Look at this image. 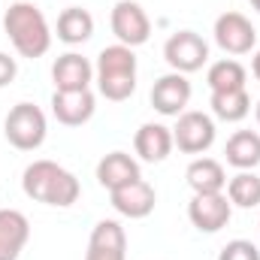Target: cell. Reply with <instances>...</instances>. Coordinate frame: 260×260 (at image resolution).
<instances>
[{"label": "cell", "instance_id": "cell-1", "mask_svg": "<svg viewBox=\"0 0 260 260\" xmlns=\"http://www.w3.org/2000/svg\"><path fill=\"white\" fill-rule=\"evenodd\" d=\"M21 188L24 194L37 203H46V206H58L67 209L79 200V179L64 170L61 164L55 160H34L27 170H24V179H21Z\"/></svg>", "mask_w": 260, "mask_h": 260}, {"label": "cell", "instance_id": "cell-2", "mask_svg": "<svg viewBox=\"0 0 260 260\" xmlns=\"http://www.w3.org/2000/svg\"><path fill=\"white\" fill-rule=\"evenodd\" d=\"M3 30L9 37V43L15 46V52L21 58H43L52 46V30L46 15L40 12V6L34 3H12L3 15Z\"/></svg>", "mask_w": 260, "mask_h": 260}, {"label": "cell", "instance_id": "cell-3", "mask_svg": "<svg viewBox=\"0 0 260 260\" xmlns=\"http://www.w3.org/2000/svg\"><path fill=\"white\" fill-rule=\"evenodd\" d=\"M97 88L106 100L121 103L136 91V55L130 46H106L97 55Z\"/></svg>", "mask_w": 260, "mask_h": 260}, {"label": "cell", "instance_id": "cell-4", "mask_svg": "<svg viewBox=\"0 0 260 260\" xmlns=\"http://www.w3.org/2000/svg\"><path fill=\"white\" fill-rule=\"evenodd\" d=\"M46 115L40 106L34 103H15L6 115L3 133L9 139V145H15L18 151H34L46 142Z\"/></svg>", "mask_w": 260, "mask_h": 260}, {"label": "cell", "instance_id": "cell-5", "mask_svg": "<svg viewBox=\"0 0 260 260\" xmlns=\"http://www.w3.org/2000/svg\"><path fill=\"white\" fill-rule=\"evenodd\" d=\"M164 58L173 67V73H197L200 67L209 61V46L206 40L194 30H179L167 40Z\"/></svg>", "mask_w": 260, "mask_h": 260}, {"label": "cell", "instance_id": "cell-6", "mask_svg": "<svg viewBox=\"0 0 260 260\" xmlns=\"http://www.w3.org/2000/svg\"><path fill=\"white\" fill-rule=\"evenodd\" d=\"M215 142V121L206 112H182L173 127V145L185 154H203Z\"/></svg>", "mask_w": 260, "mask_h": 260}, {"label": "cell", "instance_id": "cell-7", "mask_svg": "<svg viewBox=\"0 0 260 260\" xmlns=\"http://www.w3.org/2000/svg\"><path fill=\"white\" fill-rule=\"evenodd\" d=\"M215 43L227 55H248L257 43V30L242 12H224L215 18Z\"/></svg>", "mask_w": 260, "mask_h": 260}, {"label": "cell", "instance_id": "cell-8", "mask_svg": "<svg viewBox=\"0 0 260 260\" xmlns=\"http://www.w3.org/2000/svg\"><path fill=\"white\" fill-rule=\"evenodd\" d=\"M112 34L118 37L121 46H130V49L148 43L151 21H148L145 9L139 3H133V0H118L115 9H112Z\"/></svg>", "mask_w": 260, "mask_h": 260}, {"label": "cell", "instance_id": "cell-9", "mask_svg": "<svg viewBox=\"0 0 260 260\" xmlns=\"http://www.w3.org/2000/svg\"><path fill=\"white\" fill-rule=\"evenodd\" d=\"M233 215V203L227 200V194H194V200L188 203V218L200 233H218L221 227H227Z\"/></svg>", "mask_w": 260, "mask_h": 260}, {"label": "cell", "instance_id": "cell-10", "mask_svg": "<svg viewBox=\"0 0 260 260\" xmlns=\"http://www.w3.org/2000/svg\"><path fill=\"white\" fill-rule=\"evenodd\" d=\"M191 100V82L185 79V73H167L154 82L151 88V106L160 115H182L185 106Z\"/></svg>", "mask_w": 260, "mask_h": 260}, {"label": "cell", "instance_id": "cell-11", "mask_svg": "<svg viewBox=\"0 0 260 260\" xmlns=\"http://www.w3.org/2000/svg\"><path fill=\"white\" fill-rule=\"evenodd\" d=\"M109 200H112V209L124 218H145L151 215L154 203H157V194L154 188L145 182V179H136L118 191H109Z\"/></svg>", "mask_w": 260, "mask_h": 260}, {"label": "cell", "instance_id": "cell-12", "mask_svg": "<svg viewBox=\"0 0 260 260\" xmlns=\"http://www.w3.org/2000/svg\"><path fill=\"white\" fill-rule=\"evenodd\" d=\"M52 112L67 127H82L94 115V94H91V88H85V91H55Z\"/></svg>", "mask_w": 260, "mask_h": 260}, {"label": "cell", "instance_id": "cell-13", "mask_svg": "<svg viewBox=\"0 0 260 260\" xmlns=\"http://www.w3.org/2000/svg\"><path fill=\"white\" fill-rule=\"evenodd\" d=\"M52 79H55V91H85L94 79V67L88 58L67 52L61 55L52 67Z\"/></svg>", "mask_w": 260, "mask_h": 260}, {"label": "cell", "instance_id": "cell-14", "mask_svg": "<svg viewBox=\"0 0 260 260\" xmlns=\"http://www.w3.org/2000/svg\"><path fill=\"white\" fill-rule=\"evenodd\" d=\"M30 239V221L18 209H0V260H18Z\"/></svg>", "mask_w": 260, "mask_h": 260}, {"label": "cell", "instance_id": "cell-15", "mask_svg": "<svg viewBox=\"0 0 260 260\" xmlns=\"http://www.w3.org/2000/svg\"><path fill=\"white\" fill-rule=\"evenodd\" d=\"M133 148H136V154H139L142 160L160 164V160H167L170 151H173V130L164 127V124L148 121V124H142V127L136 130Z\"/></svg>", "mask_w": 260, "mask_h": 260}, {"label": "cell", "instance_id": "cell-16", "mask_svg": "<svg viewBox=\"0 0 260 260\" xmlns=\"http://www.w3.org/2000/svg\"><path fill=\"white\" fill-rule=\"evenodd\" d=\"M136 179H142L139 176V164L124 151H112V154H106L97 164V182L106 191H118V188H124V185L136 182Z\"/></svg>", "mask_w": 260, "mask_h": 260}, {"label": "cell", "instance_id": "cell-17", "mask_svg": "<svg viewBox=\"0 0 260 260\" xmlns=\"http://www.w3.org/2000/svg\"><path fill=\"white\" fill-rule=\"evenodd\" d=\"M194 194H221L227 188V173L215 157H197L185 173Z\"/></svg>", "mask_w": 260, "mask_h": 260}, {"label": "cell", "instance_id": "cell-18", "mask_svg": "<svg viewBox=\"0 0 260 260\" xmlns=\"http://www.w3.org/2000/svg\"><path fill=\"white\" fill-rule=\"evenodd\" d=\"M227 164L236 167V170H254L260 164V133L254 130H236L230 139H227Z\"/></svg>", "mask_w": 260, "mask_h": 260}, {"label": "cell", "instance_id": "cell-19", "mask_svg": "<svg viewBox=\"0 0 260 260\" xmlns=\"http://www.w3.org/2000/svg\"><path fill=\"white\" fill-rule=\"evenodd\" d=\"M94 34V18L88 9H79V6H67L64 12L58 15V40L67 46H79L85 40H91Z\"/></svg>", "mask_w": 260, "mask_h": 260}, {"label": "cell", "instance_id": "cell-20", "mask_svg": "<svg viewBox=\"0 0 260 260\" xmlns=\"http://www.w3.org/2000/svg\"><path fill=\"white\" fill-rule=\"evenodd\" d=\"M209 106H212L215 118L233 124V121H242V118L251 112V97H248L245 88H242V91H212Z\"/></svg>", "mask_w": 260, "mask_h": 260}, {"label": "cell", "instance_id": "cell-21", "mask_svg": "<svg viewBox=\"0 0 260 260\" xmlns=\"http://www.w3.org/2000/svg\"><path fill=\"white\" fill-rule=\"evenodd\" d=\"M245 79H248L245 67L239 64V61H233V58L215 61V64L209 67V73H206V82H209L212 91H242Z\"/></svg>", "mask_w": 260, "mask_h": 260}, {"label": "cell", "instance_id": "cell-22", "mask_svg": "<svg viewBox=\"0 0 260 260\" xmlns=\"http://www.w3.org/2000/svg\"><path fill=\"white\" fill-rule=\"evenodd\" d=\"M227 200L239 209H254L260 206V176L239 170L230 182H227Z\"/></svg>", "mask_w": 260, "mask_h": 260}, {"label": "cell", "instance_id": "cell-23", "mask_svg": "<svg viewBox=\"0 0 260 260\" xmlns=\"http://www.w3.org/2000/svg\"><path fill=\"white\" fill-rule=\"evenodd\" d=\"M218 260H260V251L254 248V242L248 239H233L221 248Z\"/></svg>", "mask_w": 260, "mask_h": 260}, {"label": "cell", "instance_id": "cell-24", "mask_svg": "<svg viewBox=\"0 0 260 260\" xmlns=\"http://www.w3.org/2000/svg\"><path fill=\"white\" fill-rule=\"evenodd\" d=\"M85 260H127V248H94V245H88Z\"/></svg>", "mask_w": 260, "mask_h": 260}, {"label": "cell", "instance_id": "cell-25", "mask_svg": "<svg viewBox=\"0 0 260 260\" xmlns=\"http://www.w3.org/2000/svg\"><path fill=\"white\" fill-rule=\"evenodd\" d=\"M15 73H18L15 58H9L6 52H0V88H3V85H9V82L15 79Z\"/></svg>", "mask_w": 260, "mask_h": 260}, {"label": "cell", "instance_id": "cell-26", "mask_svg": "<svg viewBox=\"0 0 260 260\" xmlns=\"http://www.w3.org/2000/svg\"><path fill=\"white\" fill-rule=\"evenodd\" d=\"M251 73H254V79L260 82V52L254 55V61H251Z\"/></svg>", "mask_w": 260, "mask_h": 260}, {"label": "cell", "instance_id": "cell-27", "mask_svg": "<svg viewBox=\"0 0 260 260\" xmlns=\"http://www.w3.org/2000/svg\"><path fill=\"white\" fill-rule=\"evenodd\" d=\"M251 6H254V9L260 12V0H251Z\"/></svg>", "mask_w": 260, "mask_h": 260}, {"label": "cell", "instance_id": "cell-28", "mask_svg": "<svg viewBox=\"0 0 260 260\" xmlns=\"http://www.w3.org/2000/svg\"><path fill=\"white\" fill-rule=\"evenodd\" d=\"M257 124H260V103H257Z\"/></svg>", "mask_w": 260, "mask_h": 260}]
</instances>
